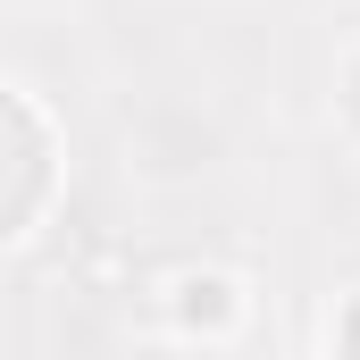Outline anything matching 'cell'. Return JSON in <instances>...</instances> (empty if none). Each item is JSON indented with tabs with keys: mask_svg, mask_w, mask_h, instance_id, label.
Here are the masks:
<instances>
[{
	"mask_svg": "<svg viewBox=\"0 0 360 360\" xmlns=\"http://www.w3.org/2000/svg\"><path fill=\"white\" fill-rule=\"evenodd\" d=\"M8 126H17V218L34 210V176H42V143H34V109L8 101Z\"/></svg>",
	"mask_w": 360,
	"mask_h": 360,
	"instance_id": "6da1fadb",
	"label": "cell"
},
{
	"mask_svg": "<svg viewBox=\"0 0 360 360\" xmlns=\"http://www.w3.org/2000/svg\"><path fill=\"white\" fill-rule=\"evenodd\" d=\"M184 293H193V302H184V319H210V327L226 319V285H218V276H201V285H184Z\"/></svg>",
	"mask_w": 360,
	"mask_h": 360,
	"instance_id": "7a4b0ae2",
	"label": "cell"
},
{
	"mask_svg": "<svg viewBox=\"0 0 360 360\" xmlns=\"http://www.w3.org/2000/svg\"><path fill=\"white\" fill-rule=\"evenodd\" d=\"M344 360H360V302H352V319H344Z\"/></svg>",
	"mask_w": 360,
	"mask_h": 360,
	"instance_id": "3957f363",
	"label": "cell"
},
{
	"mask_svg": "<svg viewBox=\"0 0 360 360\" xmlns=\"http://www.w3.org/2000/svg\"><path fill=\"white\" fill-rule=\"evenodd\" d=\"M344 109H352V117H360V68H352V92H344Z\"/></svg>",
	"mask_w": 360,
	"mask_h": 360,
	"instance_id": "277c9868",
	"label": "cell"
}]
</instances>
